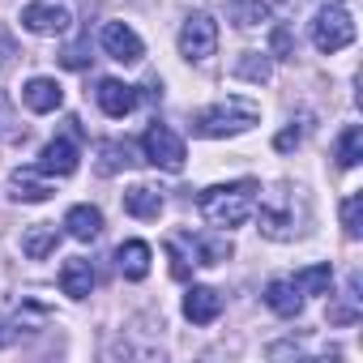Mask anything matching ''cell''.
I'll return each mask as SVG.
<instances>
[{
    "mask_svg": "<svg viewBox=\"0 0 363 363\" xmlns=\"http://www.w3.org/2000/svg\"><path fill=\"white\" fill-rule=\"evenodd\" d=\"M257 179H235V184H214L201 193V214L210 227L218 231H231V227H244L257 210Z\"/></svg>",
    "mask_w": 363,
    "mask_h": 363,
    "instance_id": "cell-1",
    "label": "cell"
},
{
    "mask_svg": "<svg viewBox=\"0 0 363 363\" xmlns=\"http://www.w3.org/2000/svg\"><path fill=\"white\" fill-rule=\"evenodd\" d=\"M261 120V111L248 103V99H223V103H214V107H206V111H197V133L201 137H235V133H248L252 124Z\"/></svg>",
    "mask_w": 363,
    "mask_h": 363,
    "instance_id": "cell-2",
    "label": "cell"
},
{
    "mask_svg": "<svg viewBox=\"0 0 363 363\" xmlns=\"http://www.w3.org/2000/svg\"><path fill=\"white\" fill-rule=\"evenodd\" d=\"M354 43V18H350V5H342V0H333V5H325L312 22V48L320 56H333L342 48Z\"/></svg>",
    "mask_w": 363,
    "mask_h": 363,
    "instance_id": "cell-3",
    "label": "cell"
},
{
    "mask_svg": "<svg viewBox=\"0 0 363 363\" xmlns=\"http://www.w3.org/2000/svg\"><path fill=\"white\" fill-rule=\"evenodd\" d=\"M218 52V22L210 13H189L184 26H179V56L201 65Z\"/></svg>",
    "mask_w": 363,
    "mask_h": 363,
    "instance_id": "cell-4",
    "label": "cell"
},
{
    "mask_svg": "<svg viewBox=\"0 0 363 363\" xmlns=\"http://www.w3.org/2000/svg\"><path fill=\"white\" fill-rule=\"evenodd\" d=\"M141 150H145V162H154L162 171H184V141L167 124H150L141 137Z\"/></svg>",
    "mask_w": 363,
    "mask_h": 363,
    "instance_id": "cell-5",
    "label": "cell"
},
{
    "mask_svg": "<svg viewBox=\"0 0 363 363\" xmlns=\"http://www.w3.org/2000/svg\"><path fill=\"white\" fill-rule=\"evenodd\" d=\"M99 48H103L111 60H120V65H137V60L145 56V43H141L137 30L124 26V22H107V26L99 30Z\"/></svg>",
    "mask_w": 363,
    "mask_h": 363,
    "instance_id": "cell-6",
    "label": "cell"
},
{
    "mask_svg": "<svg viewBox=\"0 0 363 363\" xmlns=\"http://www.w3.org/2000/svg\"><path fill=\"white\" fill-rule=\"evenodd\" d=\"M73 22V13L65 5H48V0H35V5L22 9V26L30 35H65Z\"/></svg>",
    "mask_w": 363,
    "mask_h": 363,
    "instance_id": "cell-7",
    "label": "cell"
},
{
    "mask_svg": "<svg viewBox=\"0 0 363 363\" xmlns=\"http://www.w3.org/2000/svg\"><path fill=\"white\" fill-rule=\"evenodd\" d=\"M94 99H99V107H103L111 120H124V116L137 107V90H133L128 82H116V77H103L99 90H94Z\"/></svg>",
    "mask_w": 363,
    "mask_h": 363,
    "instance_id": "cell-8",
    "label": "cell"
},
{
    "mask_svg": "<svg viewBox=\"0 0 363 363\" xmlns=\"http://www.w3.org/2000/svg\"><path fill=\"white\" fill-rule=\"evenodd\" d=\"M39 171H43V175H56V179L73 175V171H77V145H73L69 137L48 141L43 154H39Z\"/></svg>",
    "mask_w": 363,
    "mask_h": 363,
    "instance_id": "cell-9",
    "label": "cell"
},
{
    "mask_svg": "<svg viewBox=\"0 0 363 363\" xmlns=\"http://www.w3.org/2000/svg\"><path fill=\"white\" fill-rule=\"evenodd\" d=\"M184 316H189L193 325H214V320L223 316V295H218L214 286H193V291L184 295Z\"/></svg>",
    "mask_w": 363,
    "mask_h": 363,
    "instance_id": "cell-10",
    "label": "cell"
},
{
    "mask_svg": "<svg viewBox=\"0 0 363 363\" xmlns=\"http://www.w3.org/2000/svg\"><path fill=\"white\" fill-rule=\"evenodd\" d=\"M22 103H26L30 111L48 116V111H56V107L65 103V90H60V82H52V77H30V82L22 86Z\"/></svg>",
    "mask_w": 363,
    "mask_h": 363,
    "instance_id": "cell-11",
    "label": "cell"
},
{
    "mask_svg": "<svg viewBox=\"0 0 363 363\" xmlns=\"http://www.w3.org/2000/svg\"><path fill=\"white\" fill-rule=\"evenodd\" d=\"M150 261H154V252H150L145 240H128V244H120V252H116V265H120V274H124L128 282H141V278L150 274Z\"/></svg>",
    "mask_w": 363,
    "mask_h": 363,
    "instance_id": "cell-12",
    "label": "cell"
},
{
    "mask_svg": "<svg viewBox=\"0 0 363 363\" xmlns=\"http://www.w3.org/2000/svg\"><path fill=\"white\" fill-rule=\"evenodd\" d=\"M60 291H65L69 299H86V295L94 291V265L82 261V257L65 261V269H60Z\"/></svg>",
    "mask_w": 363,
    "mask_h": 363,
    "instance_id": "cell-13",
    "label": "cell"
},
{
    "mask_svg": "<svg viewBox=\"0 0 363 363\" xmlns=\"http://www.w3.org/2000/svg\"><path fill=\"white\" fill-rule=\"evenodd\" d=\"M65 231H69L73 240L90 244V240H99V235H103V214H99L94 206H73V210L65 214Z\"/></svg>",
    "mask_w": 363,
    "mask_h": 363,
    "instance_id": "cell-14",
    "label": "cell"
},
{
    "mask_svg": "<svg viewBox=\"0 0 363 363\" xmlns=\"http://www.w3.org/2000/svg\"><path fill=\"white\" fill-rule=\"evenodd\" d=\"M265 303H269L278 316H286V320H295V316L303 312V295H299L295 282H286V278H274V282L265 286Z\"/></svg>",
    "mask_w": 363,
    "mask_h": 363,
    "instance_id": "cell-15",
    "label": "cell"
},
{
    "mask_svg": "<svg viewBox=\"0 0 363 363\" xmlns=\"http://www.w3.org/2000/svg\"><path fill=\"white\" fill-rule=\"evenodd\" d=\"M56 244H60V227H56V223H35V227L22 235V252H26L30 261L52 257V252H56Z\"/></svg>",
    "mask_w": 363,
    "mask_h": 363,
    "instance_id": "cell-16",
    "label": "cell"
},
{
    "mask_svg": "<svg viewBox=\"0 0 363 363\" xmlns=\"http://www.w3.org/2000/svg\"><path fill=\"white\" fill-rule=\"evenodd\" d=\"M13 197L18 201H30V206H39V201H48L52 197V184L43 179V171L35 167H26V171H13Z\"/></svg>",
    "mask_w": 363,
    "mask_h": 363,
    "instance_id": "cell-17",
    "label": "cell"
},
{
    "mask_svg": "<svg viewBox=\"0 0 363 363\" xmlns=\"http://www.w3.org/2000/svg\"><path fill=\"white\" fill-rule=\"evenodd\" d=\"M124 210H128L133 218H158V214H162V193L150 189V184H133V189L124 193Z\"/></svg>",
    "mask_w": 363,
    "mask_h": 363,
    "instance_id": "cell-18",
    "label": "cell"
},
{
    "mask_svg": "<svg viewBox=\"0 0 363 363\" xmlns=\"http://www.w3.org/2000/svg\"><path fill=\"white\" fill-rule=\"evenodd\" d=\"M291 282H295L299 295H329V286H333V269H329V261H325V265H308V269H299Z\"/></svg>",
    "mask_w": 363,
    "mask_h": 363,
    "instance_id": "cell-19",
    "label": "cell"
},
{
    "mask_svg": "<svg viewBox=\"0 0 363 363\" xmlns=\"http://www.w3.org/2000/svg\"><path fill=\"white\" fill-rule=\"evenodd\" d=\"M359 158H363V128L359 124H346L342 128V137H337V167H359Z\"/></svg>",
    "mask_w": 363,
    "mask_h": 363,
    "instance_id": "cell-20",
    "label": "cell"
},
{
    "mask_svg": "<svg viewBox=\"0 0 363 363\" xmlns=\"http://www.w3.org/2000/svg\"><path fill=\"white\" fill-rule=\"evenodd\" d=\"M124 167H133V150L124 141H103L99 145V175H116Z\"/></svg>",
    "mask_w": 363,
    "mask_h": 363,
    "instance_id": "cell-21",
    "label": "cell"
},
{
    "mask_svg": "<svg viewBox=\"0 0 363 363\" xmlns=\"http://www.w3.org/2000/svg\"><path fill=\"white\" fill-rule=\"evenodd\" d=\"M231 13H235V26H261L274 13V0H231Z\"/></svg>",
    "mask_w": 363,
    "mask_h": 363,
    "instance_id": "cell-22",
    "label": "cell"
},
{
    "mask_svg": "<svg viewBox=\"0 0 363 363\" xmlns=\"http://www.w3.org/2000/svg\"><path fill=\"white\" fill-rule=\"evenodd\" d=\"M227 257H231L227 231H223V235H210V240H197V261H201V265H223Z\"/></svg>",
    "mask_w": 363,
    "mask_h": 363,
    "instance_id": "cell-23",
    "label": "cell"
},
{
    "mask_svg": "<svg viewBox=\"0 0 363 363\" xmlns=\"http://www.w3.org/2000/svg\"><path fill=\"white\" fill-rule=\"evenodd\" d=\"M342 227H346L350 240L363 235V197H359V193H350V197L342 201Z\"/></svg>",
    "mask_w": 363,
    "mask_h": 363,
    "instance_id": "cell-24",
    "label": "cell"
},
{
    "mask_svg": "<svg viewBox=\"0 0 363 363\" xmlns=\"http://www.w3.org/2000/svg\"><path fill=\"white\" fill-rule=\"evenodd\" d=\"M329 320H333V325H350V320H359V278L350 282L346 303H333V308H329Z\"/></svg>",
    "mask_w": 363,
    "mask_h": 363,
    "instance_id": "cell-25",
    "label": "cell"
},
{
    "mask_svg": "<svg viewBox=\"0 0 363 363\" xmlns=\"http://www.w3.org/2000/svg\"><path fill=\"white\" fill-rule=\"evenodd\" d=\"M235 73H240V77H248V82H269V60H265V56H257V52H248V56L235 65Z\"/></svg>",
    "mask_w": 363,
    "mask_h": 363,
    "instance_id": "cell-26",
    "label": "cell"
},
{
    "mask_svg": "<svg viewBox=\"0 0 363 363\" xmlns=\"http://www.w3.org/2000/svg\"><path fill=\"white\" fill-rule=\"evenodd\" d=\"M269 43H274V56H278V60H286V56H295V43H291V30H286V26H278Z\"/></svg>",
    "mask_w": 363,
    "mask_h": 363,
    "instance_id": "cell-27",
    "label": "cell"
},
{
    "mask_svg": "<svg viewBox=\"0 0 363 363\" xmlns=\"http://www.w3.org/2000/svg\"><path fill=\"white\" fill-rule=\"evenodd\" d=\"M299 137H303V128H295V124H291V128H282V133H278V141H274V145H278V150H291V145H299Z\"/></svg>",
    "mask_w": 363,
    "mask_h": 363,
    "instance_id": "cell-28",
    "label": "cell"
},
{
    "mask_svg": "<svg viewBox=\"0 0 363 363\" xmlns=\"http://www.w3.org/2000/svg\"><path fill=\"white\" fill-rule=\"evenodd\" d=\"M5 342H9V333H5V325H0V346H5Z\"/></svg>",
    "mask_w": 363,
    "mask_h": 363,
    "instance_id": "cell-29",
    "label": "cell"
}]
</instances>
